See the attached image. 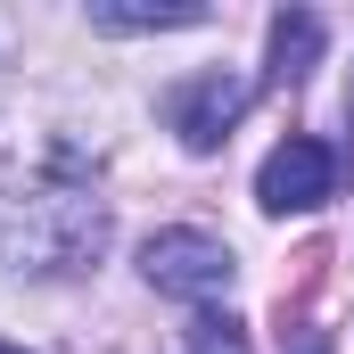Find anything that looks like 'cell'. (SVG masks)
Segmentation results:
<instances>
[{
  "label": "cell",
  "instance_id": "obj_3",
  "mask_svg": "<svg viewBox=\"0 0 354 354\" xmlns=\"http://www.w3.org/2000/svg\"><path fill=\"white\" fill-rule=\"evenodd\" d=\"M248 99H256L248 75L206 66V75H181V83L165 91V124L181 132V149H189V157H214V149L231 140V124L248 115Z\"/></svg>",
  "mask_w": 354,
  "mask_h": 354
},
{
  "label": "cell",
  "instance_id": "obj_7",
  "mask_svg": "<svg viewBox=\"0 0 354 354\" xmlns=\"http://www.w3.org/2000/svg\"><path fill=\"white\" fill-rule=\"evenodd\" d=\"M198 354H239V322H231V313H223V322L206 313V322H198Z\"/></svg>",
  "mask_w": 354,
  "mask_h": 354
},
{
  "label": "cell",
  "instance_id": "obj_4",
  "mask_svg": "<svg viewBox=\"0 0 354 354\" xmlns=\"http://www.w3.org/2000/svg\"><path fill=\"white\" fill-rule=\"evenodd\" d=\"M330 189H338V157L313 132H288L256 165V206L264 214H313V206H330Z\"/></svg>",
  "mask_w": 354,
  "mask_h": 354
},
{
  "label": "cell",
  "instance_id": "obj_5",
  "mask_svg": "<svg viewBox=\"0 0 354 354\" xmlns=\"http://www.w3.org/2000/svg\"><path fill=\"white\" fill-rule=\"evenodd\" d=\"M99 33H174V25H206V0H91Z\"/></svg>",
  "mask_w": 354,
  "mask_h": 354
},
{
  "label": "cell",
  "instance_id": "obj_9",
  "mask_svg": "<svg viewBox=\"0 0 354 354\" xmlns=\"http://www.w3.org/2000/svg\"><path fill=\"white\" fill-rule=\"evenodd\" d=\"M0 354H25V346H8V338H0Z\"/></svg>",
  "mask_w": 354,
  "mask_h": 354
},
{
  "label": "cell",
  "instance_id": "obj_8",
  "mask_svg": "<svg viewBox=\"0 0 354 354\" xmlns=\"http://www.w3.org/2000/svg\"><path fill=\"white\" fill-rule=\"evenodd\" d=\"M297 354H330V338H305V346H297Z\"/></svg>",
  "mask_w": 354,
  "mask_h": 354
},
{
  "label": "cell",
  "instance_id": "obj_10",
  "mask_svg": "<svg viewBox=\"0 0 354 354\" xmlns=\"http://www.w3.org/2000/svg\"><path fill=\"white\" fill-rule=\"evenodd\" d=\"M346 124H354V91H346Z\"/></svg>",
  "mask_w": 354,
  "mask_h": 354
},
{
  "label": "cell",
  "instance_id": "obj_2",
  "mask_svg": "<svg viewBox=\"0 0 354 354\" xmlns=\"http://www.w3.org/2000/svg\"><path fill=\"white\" fill-rule=\"evenodd\" d=\"M140 280L157 288V297H181V305H214V297H231V280H239V264H231V248L214 239V231H149L140 239Z\"/></svg>",
  "mask_w": 354,
  "mask_h": 354
},
{
  "label": "cell",
  "instance_id": "obj_1",
  "mask_svg": "<svg viewBox=\"0 0 354 354\" xmlns=\"http://www.w3.org/2000/svg\"><path fill=\"white\" fill-rule=\"evenodd\" d=\"M107 198L83 181H41V189H17L0 198V264L8 272H41V280H66L91 272L107 256Z\"/></svg>",
  "mask_w": 354,
  "mask_h": 354
},
{
  "label": "cell",
  "instance_id": "obj_6",
  "mask_svg": "<svg viewBox=\"0 0 354 354\" xmlns=\"http://www.w3.org/2000/svg\"><path fill=\"white\" fill-rule=\"evenodd\" d=\"M322 58V17L313 8H280L272 17V83H297Z\"/></svg>",
  "mask_w": 354,
  "mask_h": 354
}]
</instances>
